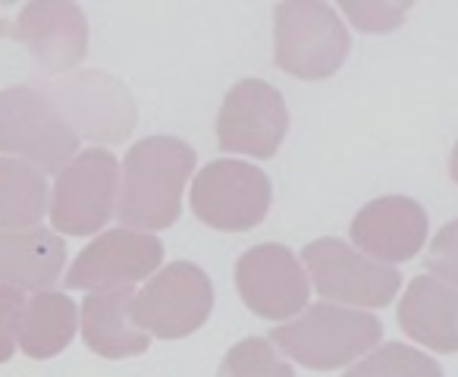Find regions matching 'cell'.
<instances>
[{"label": "cell", "mask_w": 458, "mask_h": 377, "mask_svg": "<svg viewBox=\"0 0 458 377\" xmlns=\"http://www.w3.org/2000/svg\"><path fill=\"white\" fill-rule=\"evenodd\" d=\"M120 164L107 148L79 151L51 189V224L64 236H91L116 211Z\"/></svg>", "instance_id": "52a82bcc"}, {"label": "cell", "mask_w": 458, "mask_h": 377, "mask_svg": "<svg viewBox=\"0 0 458 377\" xmlns=\"http://www.w3.org/2000/svg\"><path fill=\"white\" fill-rule=\"evenodd\" d=\"M79 135L41 89L0 91V151L41 173H60L79 154Z\"/></svg>", "instance_id": "3957f363"}, {"label": "cell", "mask_w": 458, "mask_h": 377, "mask_svg": "<svg viewBox=\"0 0 458 377\" xmlns=\"http://www.w3.org/2000/svg\"><path fill=\"white\" fill-rule=\"evenodd\" d=\"M427 211L414 199L405 195H386L374 199L355 214L349 236L361 255L380 264L411 261L427 243Z\"/></svg>", "instance_id": "5bb4252c"}, {"label": "cell", "mask_w": 458, "mask_h": 377, "mask_svg": "<svg viewBox=\"0 0 458 377\" xmlns=\"http://www.w3.org/2000/svg\"><path fill=\"white\" fill-rule=\"evenodd\" d=\"M26 305V293L13 287H0V364L10 362L20 337V318Z\"/></svg>", "instance_id": "cb8c5ba5"}, {"label": "cell", "mask_w": 458, "mask_h": 377, "mask_svg": "<svg viewBox=\"0 0 458 377\" xmlns=\"http://www.w3.org/2000/svg\"><path fill=\"white\" fill-rule=\"evenodd\" d=\"M135 289H110L91 293L82 302V337L91 352L104 358L141 356L151 346V337L135 321Z\"/></svg>", "instance_id": "2e32d148"}, {"label": "cell", "mask_w": 458, "mask_h": 377, "mask_svg": "<svg viewBox=\"0 0 458 377\" xmlns=\"http://www.w3.org/2000/svg\"><path fill=\"white\" fill-rule=\"evenodd\" d=\"M411 10V4H355V0H345L343 13L349 16V22L361 32H389V29L402 26L405 22V13Z\"/></svg>", "instance_id": "7402d4cb"}, {"label": "cell", "mask_w": 458, "mask_h": 377, "mask_svg": "<svg viewBox=\"0 0 458 377\" xmlns=\"http://www.w3.org/2000/svg\"><path fill=\"white\" fill-rule=\"evenodd\" d=\"M164 261V245L151 233L116 227L89 243L66 270V287L110 293V289H132L135 283L151 280Z\"/></svg>", "instance_id": "30bf717a"}, {"label": "cell", "mask_w": 458, "mask_h": 377, "mask_svg": "<svg viewBox=\"0 0 458 377\" xmlns=\"http://www.w3.org/2000/svg\"><path fill=\"white\" fill-rule=\"evenodd\" d=\"M380 337L383 327L374 314L330 302H318L270 330L276 352L311 371L349 368L352 362H361L370 349H377Z\"/></svg>", "instance_id": "7a4b0ae2"}, {"label": "cell", "mask_w": 458, "mask_h": 377, "mask_svg": "<svg viewBox=\"0 0 458 377\" xmlns=\"http://www.w3.org/2000/svg\"><path fill=\"white\" fill-rule=\"evenodd\" d=\"M449 173H452V179L458 183V141H455V148H452V158H449Z\"/></svg>", "instance_id": "d4e9b609"}, {"label": "cell", "mask_w": 458, "mask_h": 377, "mask_svg": "<svg viewBox=\"0 0 458 377\" xmlns=\"http://www.w3.org/2000/svg\"><path fill=\"white\" fill-rule=\"evenodd\" d=\"M214 308L210 277L191 261H173L160 268L135 293V321L148 337L179 339L195 333Z\"/></svg>", "instance_id": "9c48e42d"}, {"label": "cell", "mask_w": 458, "mask_h": 377, "mask_svg": "<svg viewBox=\"0 0 458 377\" xmlns=\"http://www.w3.org/2000/svg\"><path fill=\"white\" fill-rule=\"evenodd\" d=\"M64 268L66 243L54 230H0V287L51 289Z\"/></svg>", "instance_id": "e0dca14e"}, {"label": "cell", "mask_w": 458, "mask_h": 377, "mask_svg": "<svg viewBox=\"0 0 458 377\" xmlns=\"http://www.w3.org/2000/svg\"><path fill=\"white\" fill-rule=\"evenodd\" d=\"M216 377H295L286 358L264 337H249L226 352Z\"/></svg>", "instance_id": "44dd1931"}, {"label": "cell", "mask_w": 458, "mask_h": 377, "mask_svg": "<svg viewBox=\"0 0 458 377\" xmlns=\"http://www.w3.org/2000/svg\"><path fill=\"white\" fill-rule=\"evenodd\" d=\"M51 205L47 176L16 158H0V230H32Z\"/></svg>", "instance_id": "d6986e66"}, {"label": "cell", "mask_w": 458, "mask_h": 377, "mask_svg": "<svg viewBox=\"0 0 458 377\" xmlns=\"http://www.w3.org/2000/svg\"><path fill=\"white\" fill-rule=\"evenodd\" d=\"M270 179L261 167L245 160H210L195 173L191 211L201 224L223 233H245L258 227L270 211Z\"/></svg>", "instance_id": "8992f818"}, {"label": "cell", "mask_w": 458, "mask_h": 377, "mask_svg": "<svg viewBox=\"0 0 458 377\" xmlns=\"http://www.w3.org/2000/svg\"><path fill=\"white\" fill-rule=\"evenodd\" d=\"M0 32L22 41L32 57L47 73H70L89 51V22L76 4L66 0H38L22 7L13 26H0Z\"/></svg>", "instance_id": "4fadbf2b"}, {"label": "cell", "mask_w": 458, "mask_h": 377, "mask_svg": "<svg viewBox=\"0 0 458 377\" xmlns=\"http://www.w3.org/2000/svg\"><path fill=\"white\" fill-rule=\"evenodd\" d=\"M343 377H443V368L427 352L405 343H383L370 349Z\"/></svg>", "instance_id": "ffe728a7"}, {"label": "cell", "mask_w": 458, "mask_h": 377, "mask_svg": "<svg viewBox=\"0 0 458 377\" xmlns=\"http://www.w3.org/2000/svg\"><path fill=\"white\" fill-rule=\"evenodd\" d=\"M399 327L433 352H458V289L437 277H414L399 302Z\"/></svg>", "instance_id": "9a60e30c"}, {"label": "cell", "mask_w": 458, "mask_h": 377, "mask_svg": "<svg viewBox=\"0 0 458 377\" xmlns=\"http://www.w3.org/2000/svg\"><path fill=\"white\" fill-rule=\"evenodd\" d=\"M305 274L311 277L314 289L324 302L343 308H383L395 299L402 287V277L395 268L380 264L374 258L361 255L355 245L343 239H314L301 252Z\"/></svg>", "instance_id": "5b68a950"}, {"label": "cell", "mask_w": 458, "mask_h": 377, "mask_svg": "<svg viewBox=\"0 0 458 377\" xmlns=\"http://www.w3.org/2000/svg\"><path fill=\"white\" fill-rule=\"evenodd\" d=\"M195 173V148L176 135H151L135 141L120 167L116 218L126 230L151 233L176 224L182 193Z\"/></svg>", "instance_id": "6da1fadb"}, {"label": "cell", "mask_w": 458, "mask_h": 377, "mask_svg": "<svg viewBox=\"0 0 458 377\" xmlns=\"http://www.w3.org/2000/svg\"><path fill=\"white\" fill-rule=\"evenodd\" d=\"M47 101L64 114L79 139L89 141H123L135 129L139 110L123 82L107 73H72L41 89Z\"/></svg>", "instance_id": "ba28073f"}, {"label": "cell", "mask_w": 458, "mask_h": 377, "mask_svg": "<svg viewBox=\"0 0 458 377\" xmlns=\"http://www.w3.org/2000/svg\"><path fill=\"white\" fill-rule=\"evenodd\" d=\"M349 32L336 10L314 0H289L276 7L274 57L295 79H327L349 57Z\"/></svg>", "instance_id": "277c9868"}, {"label": "cell", "mask_w": 458, "mask_h": 377, "mask_svg": "<svg viewBox=\"0 0 458 377\" xmlns=\"http://www.w3.org/2000/svg\"><path fill=\"white\" fill-rule=\"evenodd\" d=\"M236 289L255 314L267 321L295 318L308 308L311 280L286 245H255L236 261Z\"/></svg>", "instance_id": "7c38bea8"}, {"label": "cell", "mask_w": 458, "mask_h": 377, "mask_svg": "<svg viewBox=\"0 0 458 377\" xmlns=\"http://www.w3.org/2000/svg\"><path fill=\"white\" fill-rule=\"evenodd\" d=\"M427 268H430V277L458 289V220L445 224L433 236L430 249H427Z\"/></svg>", "instance_id": "603a6c76"}, {"label": "cell", "mask_w": 458, "mask_h": 377, "mask_svg": "<svg viewBox=\"0 0 458 377\" xmlns=\"http://www.w3.org/2000/svg\"><path fill=\"white\" fill-rule=\"evenodd\" d=\"M79 327V308L66 293L41 289L26 299L20 318V337L16 346L29 358H54L72 343Z\"/></svg>", "instance_id": "ac0fdd59"}, {"label": "cell", "mask_w": 458, "mask_h": 377, "mask_svg": "<svg viewBox=\"0 0 458 377\" xmlns=\"http://www.w3.org/2000/svg\"><path fill=\"white\" fill-rule=\"evenodd\" d=\"M289 129L283 95L264 79H242L223 98L216 114V141L229 154L274 158Z\"/></svg>", "instance_id": "8fae6325"}]
</instances>
